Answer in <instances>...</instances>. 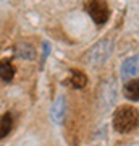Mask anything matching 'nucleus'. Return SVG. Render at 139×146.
Returning <instances> with one entry per match:
<instances>
[{
  "instance_id": "10",
  "label": "nucleus",
  "mask_w": 139,
  "mask_h": 146,
  "mask_svg": "<svg viewBox=\"0 0 139 146\" xmlns=\"http://www.w3.org/2000/svg\"><path fill=\"white\" fill-rule=\"evenodd\" d=\"M11 125H13V119H11V115L8 112L0 117V140L5 138L11 131Z\"/></svg>"
},
{
  "instance_id": "4",
  "label": "nucleus",
  "mask_w": 139,
  "mask_h": 146,
  "mask_svg": "<svg viewBox=\"0 0 139 146\" xmlns=\"http://www.w3.org/2000/svg\"><path fill=\"white\" fill-rule=\"evenodd\" d=\"M121 76H123V80L139 76V54L125 60V63L121 65Z\"/></svg>"
},
{
  "instance_id": "2",
  "label": "nucleus",
  "mask_w": 139,
  "mask_h": 146,
  "mask_svg": "<svg viewBox=\"0 0 139 146\" xmlns=\"http://www.w3.org/2000/svg\"><path fill=\"white\" fill-rule=\"evenodd\" d=\"M84 8H86V11L91 15V18L94 20V23L99 25V26L105 25V21H107L108 16H110L108 5H107L105 0H86Z\"/></svg>"
},
{
  "instance_id": "8",
  "label": "nucleus",
  "mask_w": 139,
  "mask_h": 146,
  "mask_svg": "<svg viewBox=\"0 0 139 146\" xmlns=\"http://www.w3.org/2000/svg\"><path fill=\"white\" fill-rule=\"evenodd\" d=\"M16 55L23 60H34L36 57V50H34V47L31 44H28V42H21L20 46L16 47Z\"/></svg>"
},
{
  "instance_id": "7",
  "label": "nucleus",
  "mask_w": 139,
  "mask_h": 146,
  "mask_svg": "<svg viewBox=\"0 0 139 146\" xmlns=\"http://www.w3.org/2000/svg\"><path fill=\"white\" fill-rule=\"evenodd\" d=\"M123 93L126 96V99L129 101H139V80H129L125 84Z\"/></svg>"
},
{
  "instance_id": "1",
  "label": "nucleus",
  "mask_w": 139,
  "mask_h": 146,
  "mask_svg": "<svg viewBox=\"0 0 139 146\" xmlns=\"http://www.w3.org/2000/svg\"><path fill=\"white\" fill-rule=\"evenodd\" d=\"M139 127V110L133 106H120L113 112V128L118 133H129Z\"/></svg>"
},
{
  "instance_id": "5",
  "label": "nucleus",
  "mask_w": 139,
  "mask_h": 146,
  "mask_svg": "<svg viewBox=\"0 0 139 146\" xmlns=\"http://www.w3.org/2000/svg\"><path fill=\"white\" fill-rule=\"evenodd\" d=\"M15 65L11 63V60L8 58H2L0 60V80L3 81H11L15 76Z\"/></svg>"
},
{
  "instance_id": "3",
  "label": "nucleus",
  "mask_w": 139,
  "mask_h": 146,
  "mask_svg": "<svg viewBox=\"0 0 139 146\" xmlns=\"http://www.w3.org/2000/svg\"><path fill=\"white\" fill-rule=\"evenodd\" d=\"M112 50H113V44H112V41L103 39V41L97 42V44L92 47L91 54H89L91 63H92V65H100V63H103L108 57H110Z\"/></svg>"
},
{
  "instance_id": "6",
  "label": "nucleus",
  "mask_w": 139,
  "mask_h": 146,
  "mask_svg": "<svg viewBox=\"0 0 139 146\" xmlns=\"http://www.w3.org/2000/svg\"><path fill=\"white\" fill-rule=\"evenodd\" d=\"M68 83L71 84V88H76V89H81L88 84V76L81 72V70H73L70 73V80Z\"/></svg>"
},
{
  "instance_id": "9",
  "label": "nucleus",
  "mask_w": 139,
  "mask_h": 146,
  "mask_svg": "<svg viewBox=\"0 0 139 146\" xmlns=\"http://www.w3.org/2000/svg\"><path fill=\"white\" fill-rule=\"evenodd\" d=\"M63 115H65V99L63 98H58L57 102L52 107V119L55 120L57 123H60L63 120Z\"/></svg>"
}]
</instances>
